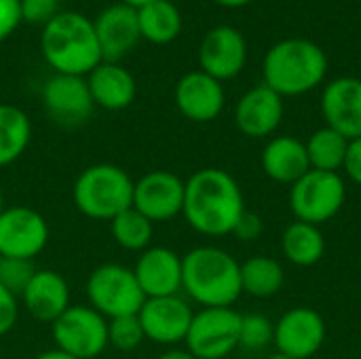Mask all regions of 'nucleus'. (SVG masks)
Wrapping results in <instances>:
<instances>
[{
    "label": "nucleus",
    "mask_w": 361,
    "mask_h": 359,
    "mask_svg": "<svg viewBox=\"0 0 361 359\" xmlns=\"http://www.w3.org/2000/svg\"><path fill=\"white\" fill-rule=\"evenodd\" d=\"M21 21L44 25L59 13V0H19Z\"/></svg>",
    "instance_id": "obj_33"
},
{
    "label": "nucleus",
    "mask_w": 361,
    "mask_h": 359,
    "mask_svg": "<svg viewBox=\"0 0 361 359\" xmlns=\"http://www.w3.org/2000/svg\"><path fill=\"white\" fill-rule=\"evenodd\" d=\"M144 341L146 336H144V328L137 315L108 320V347L129 353V351L140 349Z\"/></svg>",
    "instance_id": "obj_30"
},
{
    "label": "nucleus",
    "mask_w": 361,
    "mask_h": 359,
    "mask_svg": "<svg viewBox=\"0 0 361 359\" xmlns=\"http://www.w3.org/2000/svg\"><path fill=\"white\" fill-rule=\"evenodd\" d=\"M2 209H4V195H2V188H0V214H2Z\"/></svg>",
    "instance_id": "obj_43"
},
{
    "label": "nucleus",
    "mask_w": 361,
    "mask_h": 359,
    "mask_svg": "<svg viewBox=\"0 0 361 359\" xmlns=\"http://www.w3.org/2000/svg\"><path fill=\"white\" fill-rule=\"evenodd\" d=\"M133 207L152 224L178 218L184 207V180L167 169L144 174L133 188Z\"/></svg>",
    "instance_id": "obj_13"
},
{
    "label": "nucleus",
    "mask_w": 361,
    "mask_h": 359,
    "mask_svg": "<svg viewBox=\"0 0 361 359\" xmlns=\"http://www.w3.org/2000/svg\"><path fill=\"white\" fill-rule=\"evenodd\" d=\"M55 349L76 359H95L108 349V320L89 305H70L53 324Z\"/></svg>",
    "instance_id": "obj_8"
},
{
    "label": "nucleus",
    "mask_w": 361,
    "mask_h": 359,
    "mask_svg": "<svg viewBox=\"0 0 361 359\" xmlns=\"http://www.w3.org/2000/svg\"><path fill=\"white\" fill-rule=\"evenodd\" d=\"M133 178L114 163H95L85 167L72 188L76 209L99 222H110L121 212L133 207Z\"/></svg>",
    "instance_id": "obj_5"
},
{
    "label": "nucleus",
    "mask_w": 361,
    "mask_h": 359,
    "mask_svg": "<svg viewBox=\"0 0 361 359\" xmlns=\"http://www.w3.org/2000/svg\"><path fill=\"white\" fill-rule=\"evenodd\" d=\"M267 359H292V358H288V355H283V353H279V351H275V353H271L269 358Z\"/></svg>",
    "instance_id": "obj_42"
},
{
    "label": "nucleus",
    "mask_w": 361,
    "mask_h": 359,
    "mask_svg": "<svg viewBox=\"0 0 361 359\" xmlns=\"http://www.w3.org/2000/svg\"><path fill=\"white\" fill-rule=\"evenodd\" d=\"M133 275L146 298L182 292V256L165 245H150L137 256Z\"/></svg>",
    "instance_id": "obj_19"
},
{
    "label": "nucleus",
    "mask_w": 361,
    "mask_h": 359,
    "mask_svg": "<svg viewBox=\"0 0 361 359\" xmlns=\"http://www.w3.org/2000/svg\"><path fill=\"white\" fill-rule=\"evenodd\" d=\"M343 169L347 171L349 180L361 186V138L351 140L349 148H347V157H345V165Z\"/></svg>",
    "instance_id": "obj_37"
},
{
    "label": "nucleus",
    "mask_w": 361,
    "mask_h": 359,
    "mask_svg": "<svg viewBox=\"0 0 361 359\" xmlns=\"http://www.w3.org/2000/svg\"><path fill=\"white\" fill-rule=\"evenodd\" d=\"M328 336L326 320L311 307H294L275 322V351L292 359H311Z\"/></svg>",
    "instance_id": "obj_11"
},
{
    "label": "nucleus",
    "mask_w": 361,
    "mask_h": 359,
    "mask_svg": "<svg viewBox=\"0 0 361 359\" xmlns=\"http://www.w3.org/2000/svg\"><path fill=\"white\" fill-rule=\"evenodd\" d=\"M275 336V322L260 313H247L241 317L239 330V347L245 351H260L273 345Z\"/></svg>",
    "instance_id": "obj_31"
},
{
    "label": "nucleus",
    "mask_w": 361,
    "mask_h": 359,
    "mask_svg": "<svg viewBox=\"0 0 361 359\" xmlns=\"http://www.w3.org/2000/svg\"><path fill=\"white\" fill-rule=\"evenodd\" d=\"M19 303L36 322L53 324L70 307V286L61 273L38 269L19 296Z\"/></svg>",
    "instance_id": "obj_21"
},
{
    "label": "nucleus",
    "mask_w": 361,
    "mask_h": 359,
    "mask_svg": "<svg viewBox=\"0 0 361 359\" xmlns=\"http://www.w3.org/2000/svg\"><path fill=\"white\" fill-rule=\"evenodd\" d=\"M118 2H125V4H129V6L140 8V6H144V4H148V2H152V0H118Z\"/></svg>",
    "instance_id": "obj_41"
},
{
    "label": "nucleus",
    "mask_w": 361,
    "mask_h": 359,
    "mask_svg": "<svg viewBox=\"0 0 361 359\" xmlns=\"http://www.w3.org/2000/svg\"><path fill=\"white\" fill-rule=\"evenodd\" d=\"M19 320V298L0 284V339L6 336Z\"/></svg>",
    "instance_id": "obj_34"
},
{
    "label": "nucleus",
    "mask_w": 361,
    "mask_h": 359,
    "mask_svg": "<svg viewBox=\"0 0 361 359\" xmlns=\"http://www.w3.org/2000/svg\"><path fill=\"white\" fill-rule=\"evenodd\" d=\"M281 252L294 267H315L326 254V237L319 226L294 220L283 231Z\"/></svg>",
    "instance_id": "obj_24"
},
{
    "label": "nucleus",
    "mask_w": 361,
    "mask_h": 359,
    "mask_svg": "<svg viewBox=\"0 0 361 359\" xmlns=\"http://www.w3.org/2000/svg\"><path fill=\"white\" fill-rule=\"evenodd\" d=\"M322 114L326 127L349 142L361 138V78L341 76L330 80L322 93Z\"/></svg>",
    "instance_id": "obj_18"
},
{
    "label": "nucleus",
    "mask_w": 361,
    "mask_h": 359,
    "mask_svg": "<svg viewBox=\"0 0 361 359\" xmlns=\"http://www.w3.org/2000/svg\"><path fill=\"white\" fill-rule=\"evenodd\" d=\"M201 70L216 80L224 83L241 74L247 63V42L245 36L233 25L212 28L199 47Z\"/></svg>",
    "instance_id": "obj_15"
},
{
    "label": "nucleus",
    "mask_w": 361,
    "mask_h": 359,
    "mask_svg": "<svg viewBox=\"0 0 361 359\" xmlns=\"http://www.w3.org/2000/svg\"><path fill=\"white\" fill-rule=\"evenodd\" d=\"M85 78L93 104L110 112L129 108L137 95V83L133 74L116 61H102Z\"/></svg>",
    "instance_id": "obj_22"
},
{
    "label": "nucleus",
    "mask_w": 361,
    "mask_h": 359,
    "mask_svg": "<svg viewBox=\"0 0 361 359\" xmlns=\"http://www.w3.org/2000/svg\"><path fill=\"white\" fill-rule=\"evenodd\" d=\"M42 106L49 118L66 129L87 123L93 114V99L85 76L53 74L42 87Z\"/></svg>",
    "instance_id": "obj_12"
},
{
    "label": "nucleus",
    "mask_w": 361,
    "mask_h": 359,
    "mask_svg": "<svg viewBox=\"0 0 361 359\" xmlns=\"http://www.w3.org/2000/svg\"><path fill=\"white\" fill-rule=\"evenodd\" d=\"M34 359H76V358H72V355H68V353H63V351H59V349H49V351L38 353Z\"/></svg>",
    "instance_id": "obj_39"
},
{
    "label": "nucleus",
    "mask_w": 361,
    "mask_h": 359,
    "mask_svg": "<svg viewBox=\"0 0 361 359\" xmlns=\"http://www.w3.org/2000/svg\"><path fill=\"white\" fill-rule=\"evenodd\" d=\"M182 292L201 309L233 307L241 294V262L216 245L192 248L182 256Z\"/></svg>",
    "instance_id": "obj_3"
},
{
    "label": "nucleus",
    "mask_w": 361,
    "mask_h": 359,
    "mask_svg": "<svg viewBox=\"0 0 361 359\" xmlns=\"http://www.w3.org/2000/svg\"><path fill=\"white\" fill-rule=\"evenodd\" d=\"M93 25H95L104 61L118 63L142 40L140 25H137V8L125 2H114L106 6L93 19Z\"/></svg>",
    "instance_id": "obj_17"
},
{
    "label": "nucleus",
    "mask_w": 361,
    "mask_h": 359,
    "mask_svg": "<svg viewBox=\"0 0 361 359\" xmlns=\"http://www.w3.org/2000/svg\"><path fill=\"white\" fill-rule=\"evenodd\" d=\"M305 146H307V157H309L311 169L338 174L345 165L349 140L330 127H322L309 135Z\"/></svg>",
    "instance_id": "obj_28"
},
{
    "label": "nucleus",
    "mask_w": 361,
    "mask_h": 359,
    "mask_svg": "<svg viewBox=\"0 0 361 359\" xmlns=\"http://www.w3.org/2000/svg\"><path fill=\"white\" fill-rule=\"evenodd\" d=\"M262 233H264V222H262V218H260L258 214L245 209V212L241 214V218L237 220V224H235V229H233L231 235H235L239 241H256V239H260Z\"/></svg>",
    "instance_id": "obj_35"
},
{
    "label": "nucleus",
    "mask_w": 361,
    "mask_h": 359,
    "mask_svg": "<svg viewBox=\"0 0 361 359\" xmlns=\"http://www.w3.org/2000/svg\"><path fill=\"white\" fill-rule=\"evenodd\" d=\"M347 201V184L336 171H307L290 186V209L296 220L309 224L330 222Z\"/></svg>",
    "instance_id": "obj_7"
},
{
    "label": "nucleus",
    "mask_w": 361,
    "mask_h": 359,
    "mask_svg": "<svg viewBox=\"0 0 361 359\" xmlns=\"http://www.w3.org/2000/svg\"><path fill=\"white\" fill-rule=\"evenodd\" d=\"M110 235L118 248L142 254L152 243L154 224L135 207H129L110 220Z\"/></svg>",
    "instance_id": "obj_29"
},
{
    "label": "nucleus",
    "mask_w": 361,
    "mask_h": 359,
    "mask_svg": "<svg viewBox=\"0 0 361 359\" xmlns=\"http://www.w3.org/2000/svg\"><path fill=\"white\" fill-rule=\"evenodd\" d=\"M32 121L15 104H0V169L13 165L30 146Z\"/></svg>",
    "instance_id": "obj_26"
},
{
    "label": "nucleus",
    "mask_w": 361,
    "mask_h": 359,
    "mask_svg": "<svg viewBox=\"0 0 361 359\" xmlns=\"http://www.w3.org/2000/svg\"><path fill=\"white\" fill-rule=\"evenodd\" d=\"M0 359H2V353H0Z\"/></svg>",
    "instance_id": "obj_44"
},
{
    "label": "nucleus",
    "mask_w": 361,
    "mask_h": 359,
    "mask_svg": "<svg viewBox=\"0 0 361 359\" xmlns=\"http://www.w3.org/2000/svg\"><path fill=\"white\" fill-rule=\"evenodd\" d=\"M328 74L326 51L309 38H283L275 42L262 61L264 85L281 97L313 91Z\"/></svg>",
    "instance_id": "obj_4"
},
{
    "label": "nucleus",
    "mask_w": 361,
    "mask_h": 359,
    "mask_svg": "<svg viewBox=\"0 0 361 359\" xmlns=\"http://www.w3.org/2000/svg\"><path fill=\"white\" fill-rule=\"evenodd\" d=\"M137 317L144 328L146 341L176 347L186 341L195 311L188 300L176 294V296H161V298H146Z\"/></svg>",
    "instance_id": "obj_14"
},
{
    "label": "nucleus",
    "mask_w": 361,
    "mask_h": 359,
    "mask_svg": "<svg viewBox=\"0 0 361 359\" xmlns=\"http://www.w3.org/2000/svg\"><path fill=\"white\" fill-rule=\"evenodd\" d=\"M140 36L152 44H169L182 32V13L171 0H152L137 8Z\"/></svg>",
    "instance_id": "obj_25"
},
{
    "label": "nucleus",
    "mask_w": 361,
    "mask_h": 359,
    "mask_svg": "<svg viewBox=\"0 0 361 359\" xmlns=\"http://www.w3.org/2000/svg\"><path fill=\"white\" fill-rule=\"evenodd\" d=\"M283 121V97L271 87L256 85L241 95L235 108L237 129L254 140L273 135Z\"/></svg>",
    "instance_id": "obj_20"
},
{
    "label": "nucleus",
    "mask_w": 361,
    "mask_h": 359,
    "mask_svg": "<svg viewBox=\"0 0 361 359\" xmlns=\"http://www.w3.org/2000/svg\"><path fill=\"white\" fill-rule=\"evenodd\" d=\"M51 237L44 216L27 205L4 207L0 214V256L34 260Z\"/></svg>",
    "instance_id": "obj_10"
},
{
    "label": "nucleus",
    "mask_w": 361,
    "mask_h": 359,
    "mask_svg": "<svg viewBox=\"0 0 361 359\" xmlns=\"http://www.w3.org/2000/svg\"><path fill=\"white\" fill-rule=\"evenodd\" d=\"M38 269L34 267V260H19V258H2L0 256V284L15 294L17 298L23 294L25 286L34 277Z\"/></svg>",
    "instance_id": "obj_32"
},
{
    "label": "nucleus",
    "mask_w": 361,
    "mask_h": 359,
    "mask_svg": "<svg viewBox=\"0 0 361 359\" xmlns=\"http://www.w3.org/2000/svg\"><path fill=\"white\" fill-rule=\"evenodd\" d=\"M40 51L55 74L87 76L104 61L95 25L78 11H59L42 25Z\"/></svg>",
    "instance_id": "obj_2"
},
{
    "label": "nucleus",
    "mask_w": 361,
    "mask_h": 359,
    "mask_svg": "<svg viewBox=\"0 0 361 359\" xmlns=\"http://www.w3.org/2000/svg\"><path fill=\"white\" fill-rule=\"evenodd\" d=\"M260 165L267 178L288 186L298 182L307 171H311L307 146L294 135L271 138L262 148Z\"/></svg>",
    "instance_id": "obj_23"
},
{
    "label": "nucleus",
    "mask_w": 361,
    "mask_h": 359,
    "mask_svg": "<svg viewBox=\"0 0 361 359\" xmlns=\"http://www.w3.org/2000/svg\"><path fill=\"white\" fill-rule=\"evenodd\" d=\"M241 313L233 307L201 309L195 313L188 334L186 351L197 359H224L239 349Z\"/></svg>",
    "instance_id": "obj_9"
},
{
    "label": "nucleus",
    "mask_w": 361,
    "mask_h": 359,
    "mask_svg": "<svg viewBox=\"0 0 361 359\" xmlns=\"http://www.w3.org/2000/svg\"><path fill=\"white\" fill-rule=\"evenodd\" d=\"M286 284V271L273 256H252L241 262V288L243 294L254 298H271L281 292Z\"/></svg>",
    "instance_id": "obj_27"
},
{
    "label": "nucleus",
    "mask_w": 361,
    "mask_h": 359,
    "mask_svg": "<svg viewBox=\"0 0 361 359\" xmlns=\"http://www.w3.org/2000/svg\"><path fill=\"white\" fill-rule=\"evenodd\" d=\"M85 292L89 307H93L106 320L137 315L146 300L133 269L118 262L95 267L87 277Z\"/></svg>",
    "instance_id": "obj_6"
},
{
    "label": "nucleus",
    "mask_w": 361,
    "mask_h": 359,
    "mask_svg": "<svg viewBox=\"0 0 361 359\" xmlns=\"http://www.w3.org/2000/svg\"><path fill=\"white\" fill-rule=\"evenodd\" d=\"M157 359H197L195 355H190L186 349H169L165 353H161Z\"/></svg>",
    "instance_id": "obj_38"
},
{
    "label": "nucleus",
    "mask_w": 361,
    "mask_h": 359,
    "mask_svg": "<svg viewBox=\"0 0 361 359\" xmlns=\"http://www.w3.org/2000/svg\"><path fill=\"white\" fill-rule=\"evenodd\" d=\"M173 97L180 114L192 123L216 121L226 104L222 83L205 74L203 70H192L184 74L176 85Z\"/></svg>",
    "instance_id": "obj_16"
},
{
    "label": "nucleus",
    "mask_w": 361,
    "mask_h": 359,
    "mask_svg": "<svg viewBox=\"0 0 361 359\" xmlns=\"http://www.w3.org/2000/svg\"><path fill=\"white\" fill-rule=\"evenodd\" d=\"M245 209L239 182L220 167H203L184 182L182 216L199 235H231Z\"/></svg>",
    "instance_id": "obj_1"
},
{
    "label": "nucleus",
    "mask_w": 361,
    "mask_h": 359,
    "mask_svg": "<svg viewBox=\"0 0 361 359\" xmlns=\"http://www.w3.org/2000/svg\"><path fill=\"white\" fill-rule=\"evenodd\" d=\"M21 23L19 0H0V42H4Z\"/></svg>",
    "instance_id": "obj_36"
},
{
    "label": "nucleus",
    "mask_w": 361,
    "mask_h": 359,
    "mask_svg": "<svg viewBox=\"0 0 361 359\" xmlns=\"http://www.w3.org/2000/svg\"><path fill=\"white\" fill-rule=\"evenodd\" d=\"M214 2L220 4V6H226V8H239V6L250 4L252 0H214Z\"/></svg>",
    "instance_id": "obj_40"
}]
</instances>
